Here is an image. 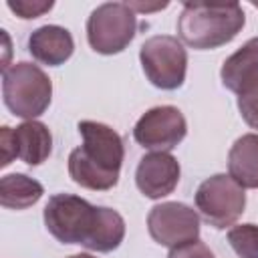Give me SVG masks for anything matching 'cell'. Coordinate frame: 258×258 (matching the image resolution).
<instances>
[{"label": "cell", "mask_w": 258, "mask_h": 258, "mask_svg": "<svg viewBox=\"0 0 258 258\" xmlns=\"http://www.w3.org/2000/svg\"><path fill=\"white\" fill-rule=\"evenodd\" d=\"M42 220L60 244H81L91 252H113L125 238V220L117 210L93 206L75 194L48 198Z\"/></svg>", "instance_id": "cell-1"}, {"label": "cell", "mask_w": 258, "mask_h": 258, "mask_svg": "<svg viewBox=\"0 0 258 258\" xmlns=\"http://www.w3.org/2000/svg\"><path fill=\"white\" fill-rule=\"evenodd\" d=\"M83 145L69 153L71 179L93 191L113 189L119 181L125 159V145L121 135L99 121H79L77 125Z\"/></svg>", "instance_id": "cell-2"}, {"label": "cell", "mask_w": 258, "mask_h": 258, "mask_svg": "<svg viewBox=\"0 0 258 258\" xmlns=\"http://www.w3.org/2000/svg\"><path fill=\"white\" fill-rule=\"evenodd\" d=\"M244 24L246 14L238 2H185L177 16V34L194 50H214L232 42Z\"/></svg>", "instance_id": "cell-3"}, {"label": "cell", "mask_w": 258, "mask_h": 258, "mask_svg": "<svg viewBox=\"0 0 258 258\" xmlns=\"http://www.w3.org/2000/svg\"><path fill=\"white\" fill-rule=\"evenodd\" d=\"M2 99L14 117L32 121L40 117L52 101V81L28 60L12 62L2 71Z\"/></svg>", "instance_id": "cell-4"}, {"label": "cell", "mask_w": 258, "mask_h": 258, "mask_svg": "<svg viewBox=\"0 0 258 258\" xmlns=\"http://www.w3.org/2000/svg\"><path fill=\"white\" fill-rule=\"evenodd\" d=\"M137 34V14L127 2L99 4L87 18L89 46L99 54L123 52Z\"/></svg>", "instance_id": "cell-5"}, {"label": "cell", "mask_w": 258, "mask_h": 258, "mask_svg": "<svg viewBox=\"0 0 258 258\" xmlns=\"http://www.w3.org/2000/svg\"><path fill=\"white\" fill-rule=\"evenodd\" d=\"M139 60L147 81L161 91H175L185 81L187 50L177 36H149L139 48Z\"/></svg>", "instance_id": "cell-6"}, {"label": "cell", "mask_w": 258, "mask_h": 258, "mask_svg": "<svg viewBox=\"0 0 258 258\" xmlns=\"http://www.w3.org/2000/svg\"><path fill=\"white\" fill-rule=\"evenodd\" d=\"M196 210L212 228H230L246 210L244 187L238 185L228 173H214L198 185Z\"/></svg>", "instance_id": "cell-7"}, {"label": "cell", "mask_w": 258, "mask_h": 258, "mask_svg": "<svg viewBox=\"0 0 258 258\" xmlns=\"http://www.w3.org/2000/svg\"><path fill=\"white\" fill-rule=\"evenodd\" d=\"M187 135V121L183 113L173 105H159L145 111L135 127L133 139L137 145L149 151H171Z\"/></svg>", "instance_id": "cell-8"}, {"label": "cell", "mask_w": 258, "mask_h": 258, "mask_svg": "<svg viewBox=\"0 0 258 258\" xmlns=\"http://www.w3.org/2000/svg\"><path fill=\"white\" fill-rule=\"evenodd\" d=\"M147 232L159 246L175 248L200 238V216L181 202H161L147 214Z\"/></svg>", "instance_id": "cell-9"}, {"label": "cell", "mask_w": 258, "mask_h": 258, "mask_svg": "<svg viewBox=\"0 0 258 258\" xmlns=\"http://www.w3.org/2000/svg\"><path fill=\"white\" fill-rule=\"evenodd\" d=\"M179 161L167 151L145 153L135 169V185L149 200H161L169 196L179 183Z\"/></svg>", "instance_id": "cell-10"}, {"label": "cell", "mask_w": 258, "mask_h": 258, "mask_svg": "<svg viewBox=\"0 0 258 258\" xmlns=\"http://www.w3.org/2000/svg\"><path fill=\"white\" fill-rule=\"evenodd\" d=\"M28 52L32 58L46 67L64 64L75 52L73 34L58 24H44L30 32L28 36Z\"/></svg>", "instance_id": "cell-11"}, {"label": "cell", "mask_w": 258, "mask_h": 258, "mask_svg": "<svg viewBox=\"0 0 258 258\" xmlns=\"http://www.w3.org/2000/svg\"><path fill=\"white\" fill-rule=\"evenodd\" d=\"M16 157L26 165L34 167L44 163L52 153V135L42 121H24L12 129Z\"/></svg>", "instance_id": "cell-12"}, {"label": "cell", "mask_w": 258, "mask_h": 258, "mask_svg": "<svg viewBox=\"0 0 258 258\" xmlns=\"http://www.w3.org/2000/svg\"><path fill=\"white\" fill-rule=\"evenodd\" d=\"M228 175L244 189H258V133H244L228 151Z\"/></svg>", "instance_id": "cell-13"}, {"label": "cell", "mask_w": 258, "mask_h": 258, "mask_svg": "<svg viewBox=\"0 0 258 258\" xmlns=\"http://www.w3.org/2000/svg\"><path fill=\"white\" fill-rule=\"evenodd\" d=\"M254 77H258V36L246 40L224 60L220 69L222 85L232 93H238Z\"/></svg>", "instance_id": "cell-14"}, {"label": "cell", "mask_w": 258, "mask_h": 258, "mask_svg": "<svg viewBox=\"0 0 258 258\" xmlns=\"http://www.w3.org/2000/svg\"><path fill=\"white\" fill-rule=\"evenodd\" d=\"M40 181L26 173H6L0 177V204L6 210H26L42 198Z\"/></svg>", "instance_id": "cell-15"}, {"label": "cell", "mask_w": 258, "mask_h": 258, "mask_svg": "<svg viewBox=\"0 0 258 258\" xmlns=\"http://www.w3.org/2000/svg\"><path fill=\"white\" fill-rule=\"evenodd\" d=\"M228 244L240 258H258V226L238 224L228 230Z\"/></svg>", "instance_id": "cell-16"}, {"label": "cell", "mask_w": 258, "mask_h": 258, "mask_svg": "<svg viewBox=\"0 0 258 258\" xmlns=\"http://www.w3.org/2000/svg\"><path fill=\"white\" fill-rule=\"evenodd\" d=\"M238 111L248 127L258 129V77L246 83L238 93Z\"/></svg>", "instance_id": "cell-17"}, {"label": "cell", "mask_w": 258, "mask_h": 258, "mask_svg": "<svg viewBox=\"0 0 258 258\" xmlns=\"http://www.w3.org/2000/svg\"><path fill=\"white\" fill-rule=\"evenodd\" d=\"M6 6L22 20H32L42 16L44 12L52 10L54 2L52 0H8Z\"/></svg>", "instance_id": "cell-18"}, {"label": "cell", "mask_w": 258, "mask_h": 258, "mask_svg": "<svg viewBox=\"0 0 258 258\" xmlns=\"http://www.w3.org/2000/svg\"><path fill=\"white\" fill-rule=\"evenodd\" d=\"M167 258H216V256H214V252L198 238V240L185 242V244H181V246L169 248Z\"/></svg>", "instance_id": "cell-19"}, {"label": "cell", "mask_w": 258, "mask_h": 258, "mask_svg": "<svg viewBox=\"0 0 258 258\" xmlns=\"http://www.w3.org/2000/svg\"><path fill=\"white\" fill-rule=\"evenodd\" d=\"M0 167H6L16 159V149H14V139H12V127L4 125L0 129Z\"/></svg>", "instance_id": "cell-20"}, {"label": "cell", "mask_w": 258, "mask_h": 258, "mask_svg": "<svg viewBox=\"0 0 258 258\" xmlns=\"http://www.w3.org/2000/svg\"><path fill=\"white\" fill-rule=\"evenodd\" d=\"M135 12H151V10H161V8H167V2H163V4H153V6H149V4H139V2H127Z\"/></svg>", "instance_id": "cell-21"}, {"label": "cell", "mask_w": 258, "mask_h": 258, "mask_svg": "<svg viewBox=\"0 0 258 258\" xmlns=\"http://www.w3.org/2000/svg\"><path fill=\"white\" fill-rule=\"evenodd\" d=\"M69 258H95L93 254H87V252H81V254H73V256H69Z\"/></svg>", "instance_id": "cell-22"}]
</instances>
